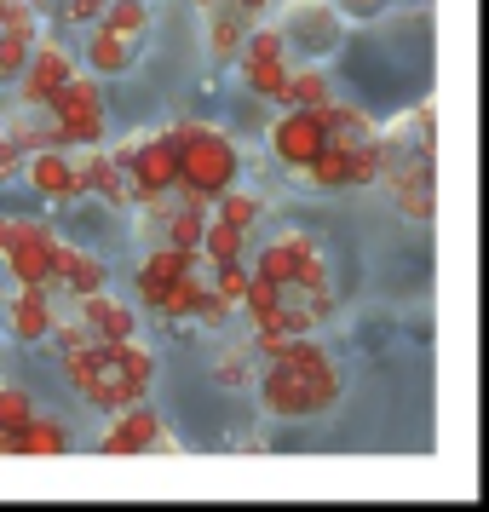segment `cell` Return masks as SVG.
<instances>
[{
  "mask_svg": "<svg viewBox=\"0 0 489 512\" xmlns=\"http://www.w3.org/2000/svg\"><path fill=\"white\" fill-rule=\"evenodd\" d=\"M104 282H110V265L98 254L75 248V242H52V277L41 282L52 300H58V294H64V300H81V294H93Z\"/></svg>",
  "mask_w": 489,
  "mask_h": 512,
  "instance_id": "10",
  "label": "cell"
},
{
  "mask_svg": "<svg viewBox=\"0 0 489 512\" xmlns=\"http://www.w3.org/2000/svg\"><path fill=\"white\" fill-rule=\"evenodd\" d=\"M242 242H248V231H236V225H225V219H213L202 225V242H196V259H208V265H225V259H242Z\"/></svg>",
  "mask_w": 489,
  "mask_h": 512,
  "instance_id": "22",
  "label": "cell"
},
{
  "mask_svg": "<svg viewBox=\"0 0 489 512\" xmlns=\"http://www.w3.org/2000/svg\"><path fill=\"white\" fill-rule=\"evenodd\" d=\"M202 294H208V277L190 265L185 277H173L162 288V300H156V311H162L167 323H179V317H196V305H202Z\"/></svg>",
  "mask_w": 489,
  "mask_h": 512,
  "instance_id": "20",
  "label": "cell"
},
{
  "mask_svg": "<svg viewBox=\"0 0 489 512\" xmlns=\"http://www.w3.org/2000/svg\"><path fill=\"white\" fill-rule=\"evenodd\" d=\"M231 6L248 18V24H254V18H265V6H271V0H231Z\"/></svg>",
  "mask_w": 489,
  "mask_h": 512,
  "instance_id": "34",
  "label": "cell"
},
{
  "mask_svg": "<svg viewBox=\"0 0 489 512\" xmlns=\"http://www.w3.org/2000/svg\"><path fill=\"white\" fill-rule=\"evenodd\" d=\"M104 6H110V0H58V12H64L70 24H98Z\"/></svg>",
  "mask_w": 489,
  "mask_h": 512,
  "instance_id": "32",
  "label": "cell"
},
{
  "mask_svg": "<svg viewBox=\"0 0 489 512\" xmlns=\"http://www.w3.org/2000/svg\"><path fill=\"white\" fill-rule=\"evenodd\" d=\"M323 98H328V75L317 64H288V81H282V93H277L282 110H317Z\"/></svg>",
  "mask_w": 489,
  "mask_h": 512,
  "instance_id": "19",
  "label": "cell"
},
{
  "mask_svg": "<svg viewBox=\"0 0 489 512\" xmlns=\"http://www.w3.org/2000/svg\"><path fill=\"white\" fill-rule=\"evenodd\" d=\"M127 173V185H133V202L139 208H156L167 190L179 185V144H173V133H144L139 150H133V162L121 167Z\"/></svg>",
  "mask_w": 489,
  "mask_h": 512,
  "instance_id": "6",
  "label": "cell"
},
{
  "mask_svg": "<svg viewBox=\"0 0 489 512\" xmlns=\"http://www.w3.org/2000/svg\"><path fill=\"white\" fill-rule=\"evenodd\" d=\"M127 64H133V41H121L110 29L87 35V75H121Z\"/></svg>",
  "mask_w": 489,
  "mask_h": 512,
  "instance_id": "21",
  "label": "cell"
},
{
  "mask_svg": "<svg viewBox=\"0 0 489 512\" xmlns=\"http://www.w3.org/2000/svg\"><path fill=\"white\" fill-rule=\"evenodd\" d=\"M18 173H24V150H18V144H0V185L18 179Z\"/></svg>",
  "mask_w": 489,
  "mask_h": 512,
  "instance_id": "33",
  "label": "cell"
},
{
  "mask_svg": "<svg viewBox=\"0 0 489 512\" xmlns=\"http://www.w3.org/2000/svg\"><path fill=\"white\" fill-rule=\"evenodd\" d=\"M277 29H282V41H288V47H305V64H311V58H323V52L340 41L346 18L334 12V0H288Z\"/></svg>",
  "mask_w": 489,
  "mask_h": 512,
  "instance_id": "7",
  "label": "cell"
},
{
  "mask_svg": "<svg viewBox=\"0 0 489 512\" xmlns=\"http://www.w3.org/2000/svg\"><path fill=\"white\" fill-rule=\"evenodd\" d=\"M323 144H328V133H323V116H317V110H282V116L271 121V156H277L282 167H294V173H300Z\"/></svg>",
  "mask_w": 489,
  "mask_h": 512,
  "instance_id": "11",
  "label": "cell"
},
{
  "mask_svg": "<svg viewBox=\"0 0 489 512\" xmlns=\"http://www.w3.org/2000/svg\"><path fill=\"white\" fill-rule=\"evenodd\" d=\"M190 6H202V12H208V6H213V0H190Z\"/></svg>",
  "mask_w": 489,
  "mask_h": 512,
  "instance_id": "36",
  "label": "cell"
},
{
  "mask_svg": "<svg viewBox=\"0 0 489 512\" xmlns=\"http://www.w3.org/2000/svg\"><path fill=\"white\" fill-rule=\"evenodd\" d=\"M219 380H225V386H254L259 380V369H254V346H231L225 351V357H219Z\"/></svg>",
  "mask_w": 489,
  "mask_h": 512,
  "instance_id": "28",
  "label": "cell"
},
{
  "mask_svg": "<svg viewBox=\"0 0 489 512\" xmlns=\"http://www.w3.org/2000/svg\"><path fill=\"white\" fill-rule=\"evenodd\" d=\"M231 64L242 70V87H248V93H259L265 104H277L282 81H288V41H282V29L277 24H248V35H242V47H236Z\"/></svg>",
  "mask_w": 489,
  "mask_h": 512,
  "instance_id": "4",
  "label": "cell"
},
{
  "mask_svg": "<svg viewBox=\"0 0 489 512\" xmlns=\"http://www.w3.org/2000/svg\"><path fill=\"white\" fill-rule=\"evenodd\" d=\"M202 225H208V208H179L167 213V236L162 242H173V248H185V254H196V242H202Z\"/></svg>",
  "mask_w": 489,
  "mask_h": 512,
  "instance_id": "25",
  "label": "cell"
},
{
  "mask_svg": "<svg viewBox=\"0 0 489 512\" xmlns=\"http://www.w3.org/2000/svg\"><path fill=\"white\" fill-rule=\"evenodd\" d=\"M29 6H52V0H29Z\"/></svg>",
  "mask_w": 489,
  "mask_h": 512,
  "instance_id": "37",
  "label": "cell"
},
{
  "mask_svg": "<svg viewBox=\"0 0 489 512\" xmlns=\"http://www.w3.org/2000/svg\"><path fill=\"white\" fill-rule=\"evenodd\" d=\"M213 294H219V300H242V288H248V265H242V259H225V265H213V282H208Z\"/></svg>",
  "mask_w": 489,
  "mask_h": 512,
  "instance_id": "30",
  "label": "cell"
},
{
  "mask_svg": "<svg viewBox=\"0 0 489 512\" xmlns=\"http://www.w3.org/2000/svg\"><path fill=\"white\" fill-rule=\"evenodd\" d=\"M386 6H392V0H386Z\"/></svg>",
  "mask_w": 489,
  "mask_h": 512,
  "instance_id": "39",
  "label": "cell"
},
{
  "mask_svg": "<svg viewBox=\"0 0 489 512\" xmlns=\"http://www.w3.org/2000/svg\"><path fill=\"white\" fill-rule=\"evenodd\" d=\"M167 133L179 144V185L185 190H196V196L213 202L225 185H236L242 156H236V144L225 127H213V121H173Z\"/></svg>",
  "mask_w": 489,
  "mask_h": 512,
  "instance_id": "2",
  "label": "cell"
},
{
  "mask_svg": "<svg viewBox=\"0 0 489 512\" xmlns=\"http://www.w3.org/2000/svg\"><path fill=\"white\" fill-rule=\"evenodd\" d=\"M75 75V58L58 41H41L35 35V47H29L24 70H18V98H24V110H47V98L64 87Z\"/></svg>",
  "mask_w": 489,
  "mask_h": 512,
  "instance_id": "8",
  "label": "cell"
},
{
  "mask_svg": "<svg viewBox=\"0 0 489 512\" xmlns=\"http://www.w3.org/2000/svg\"><path fill=\"white\" fill-rule=\"evenodd\" d=\"M190 265H196V254H185V248H173V242H156L150 254L139 259V271H133V294H139L150 311H156V300H162V288L173 277H185Z\"/></svg>",
  "mask_w": 489,
  "mask_h": 512,
  "instance_id": "15",
  "label": "cell"
},
{
  "mask_svg": "<svg viewBox=\"0 0 489 512\" xmlns=\"http://www.w3.org/2000/svg\"><path fill=\"white\" fill-rule=\"evenodd\" d=\"M64 449H70V432H64L58 420L29 415V426H24V455H64Z\"/></svg>",
  "mask_w": 489,
  "mask_h": 512,
  "instance_id": "26",
  "label": "cell"
},
{
  "mask_svg": "<svg viewBox=\"0 0 489 512\" xmlns=\"http://www.w3.org/2000/svg\"><path fill=\"white\" fill-rule=\"evenodd\" d=\"M98 29H110L121 41H139L144 29H150V6H144V0H110V6L98 12Z\"/></svg>",
  "mask_w": 489,
  "mask_h": 512,
  "instance_id": "24",
  "label": "cell"
},
{
  "mask_svg": "<svg viewBox=\"0 0 489 512\" xmlns=\"http://www.w3.org/2000/svg\"><path fill=\"white\" fill-rule=\"evenodd\" d=\"M12 225H18V219H12V213H0V248L12 242Z\"/></svg>",
  "mask_w": 489,
  "mask_h": 512,
  "instance_id": "35",
  "label": "cell"
},
{
  "mask_svg": "<svg viewBox=\"0 0 489 512\" xmlns=\"http://www.w3.org/2000/svg\"><path fill=\"white\" fill-rule=\"evenodd\" d=\"M0 144H6V133H0Z\"/></svg>",
  "mask_w": 489,
  "mask_h": 512,
  "instance_id": "38",
  "label": "cell"
},
{
  "mask_svg": "<svg viewBox=\"0 0 489 512\" xmlns=\"http://www.w3.org/2000/svg\"><path fill=\"white\" fill-rule=\"evenodd\" d=\"M47 116L58 127L64 150H81V144H104L110 121H104V93H98V75L75 70L58 93L47 98Z\"/></svg>",
  "mask_w": 489,
  "mask_h": 512,
  "instance_id": "3",
  "label": "cell"
},
{
  "mask_svg": "<svg viewBox=\"0 0 489 512\" xmlns=\"http://www.w3.org/2000/svg\"><path fill=\"white\" fill-rule=\"evenodd\" d=\"M75 317H81V328L93 334L98 346H116V340H133V334H139V311L127 300H110L104 288L81 294V311H75Z\"/></svg>",
  "mask_w": 489,
  "mask_h": 512,
  "instance_id": "12",
  "label": "cell"
},
{
  "mask_svg": "<svg viewBox=\"0 0 489 512\" xmlns=\"http://www.w3.org/2000/svg\"><path fill=\"white\" fill-rule=\"evenodd\" d=\"M242 35H248V18L236 12L231 0H213L208 6V52L219 58V64H231L236 47H242Z\"/></svg>",
  "mask_w": 489,
  "mask_h": 512,
  "instance_id": "18",
  "label": "cell"
},
{
  "mask_svg": "<svg viewBox=\"0 0 489 512\" xmlns=\"http://www.w3.org/2000/svg\"><path fill=\"white\" fill-rule=\"evenodd\" d=\"M29 47H35V29H0V81H18Z\"/></svg>",
  "mask_w": 489,
  "mask_h": 512,
  "instance_id": "27",
  "label": "cell"
},
{
  "mask_svg": "<svg viewBox=\"0 0 489 512\" xmlns=\"http://www.w3.org/2000/svg\"><path fill=\"white\" fill-rule=\"evenodd\" d=\"M317 116H323L328 144H340V150H357V144H369L374 133H380L357 104H334V98H323V104H317Z\"/></svg>",
  "mask_w": 489,
  "mask_h": 512,
  "instance_id": "17",
  "label": "cell"
},
{
  "mask_svg": "<svg viewBox=\"0 0 489 512\" xmlns=\"http://www.w3.org/2000/svg\"><path fill=\"white\" fill-rule=\"evenodd\" d=\"M6 328L18 346H41L52 328V294L41 282H18V294L6 300Z\"/></svg>",
  "mask_w": 489,
  "mask_h": 512,
  "instance_id": "14",
  "label": "cell"
},
{
  "mask_svg": "<svg viewBox=\"0 0 489 512\" xmlns=\"http://www.w3.org/2000/svg\"><path fill=\"white\" fill-rule=\"evenodd\" d=\"M213 219H225V225H236V231H254V225H259V213H265V208H259V196H254V190H242V185H225V190H219V196H213Z\"/></svg>",
  "mask_w": 489,
  "mask_h": 512,
  "instance_id": "23",
  "label": "cell"
},
{
  "mask_svg": "<svg viewBox=\"0 0 489 512\" xmlns=\"http://www.w3.org/2000/svg\"><path fill=\"white\" fill-rule=\"evenodd\" d=\"M305 248H317V236L282 231V236H271V242L259 248V259L248 265V271H254V277H265V282H277V288H288V282H294V271H300Z\"/></svg>",
  "mask_w": 489,
  "mask_h": 512,
  "instance_id": "16",
  "label": "cell"
},
{
  "mask_svg": "<svg viewBox=\"0 0 489 512\" xmlns=\"http://www.w3.org/2000/svg\"><path fill=\"white\" fill-rule=\"evenodd\" d=\"M179 443L162 426V415L150 403H127L104 420V438H98V455H173Z\"/></svg>",
  "mask_w": 489,
  "mask_h": 512,
  "instance_id": "5",
  "label": "cell"
},
{
  "mask_svg": "<svg viewBox=\"0 0 489 512\" xmlns=\"http://www.w3.org/2000/svg\"><path fill=\"white\" fill-rule=\"evenodd\" d=\"M334 12H340L346 24H369V18L386 12V0H334Z\"/></svg>",
  "mask_w": 489,
  "mask_h": 512,
  "instance_id": "31",
  "label": "cell"
},
{
  "mask_svg": "<svg viewBox=\"0 0 489 512\" xmlns=\"http://www.w3.org/2000/svg\"><path fill=\"white\" fill-rule=\"evenodd\" d=\"M24 179H29V190L47 196V202H75V196H81V179H75L70 150H29L24 156Z\"/></svg>",
  "mask_w": 489,
  "mask_h": 512,
  "instance_id": "13",
  "label": "cell"
},
{
  "mask_svg": "<svg viewBox=\"0 0 489 512\" xmlns=\"http://www.w3.org/2000/svg\"><path fill=\"white\" fill-rule=\"evenodd\" d=\"M52 225L47 219H18L12 242L0 248V265L12 271V282H47L52 277Z\"/></svg>",
  "mask_w": 489,
  "mask_h": 512,
  "instance_id": "9",
  "label": "cell"
},
{
  "mask_svg": "<svg viewBox=\"0 0 489 512\" xmlns=\"http://www.w3.org/2000/svg\"><path fill=\"white\" fill-rule=\"evenodd\" d=\"M259 386V409L271 420H311V415H328L346 380L334 363H317V369H288V363H265V374L254 380Z\"/></svg>",
  "mask_w": 489,
  "mask_h": 512,
  "instance_id": "1",
  "label": "cell"
},
{
  "mask_svg": "<svg viewBox=\"0 0 489 512\" xmlns=\"http://www.w3.org/2000/svg\"><path fill=\"white\" fill-rule=\"evenodd\" d=\"M29 415H35V397H29L24 386H0V432L29 426Z\"/></svg>",
  "mask_w": 489,
  "mask_h": 512,
  "instance_id": "29",
  "label": "cell"
}]
</instances>
